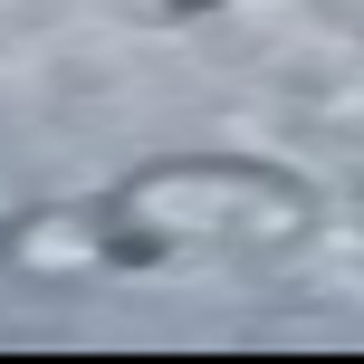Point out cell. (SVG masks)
Listing matches in <instances>:
<instances>
[{
    "instance_id": "6da1fadb",
    "label": "cell",
    "mask_w": 364,
    "mask_h": 364,
    "mask_svg": "<svg viewBox=\"0 0 364 364\" xmlns=\"http://www.w3.org/2000/svg\"><path fill=\"white\" fill-rule=\"evenodd\" d=\"M125 220H144L154 240H192V250L288 240V230H307V192L259 173V164H173V173H144L125 192Z\"/></svg>"
},
{
    "instance_id": "7a4b0ae2",
    "label": "cell",
    "mask_w": 364,
    "mask_h": 364,
    "mask_svg": "<svg viewBox=\"0 0 364 364\" xmlns=\"http://www.w3.org/2000/svg\"><path fill=\"white\" fill-rule=\"evenodd\" d=\"M10 259L19 269H96L106 240H96V220H77V211H38V220L10 230Z\"/></svg>"
}]
</instances>
